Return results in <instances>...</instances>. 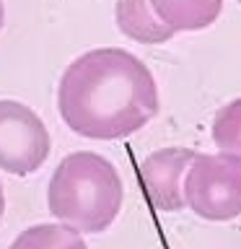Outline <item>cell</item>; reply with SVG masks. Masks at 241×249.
Segmentation results:
<instances>
[{
  "instance_id": "1",
  "label": "cell",
  "mask_w": 241,
  "mask_h": 249,
  "mask_svg": "<svg viewBox=\"0 0 241 249\" xmlns=\"http://www.w3.org/2000/svg\"><path fill=\"white\" fill-rule=\"evenodd\" d=\"M158 86L138 54L96 47L70 62L57 83L60 120L88 140H122L158 114Z\"/></svg>"
},
{
  "instance_id": "2",
  "label": "cell",
  "mask_w": 241,
  "mask_h": 249,
  "mask_svg": "<svg viewBox=\"0 0 241 249\" xmlns=\"http://www.w3.org/2000/svg\"><path fill=\"white\" fill-rule=\"evenodd\" d=\"M124 184L117 166L101 153L75 151L65 156L47 187V208L81 233H101L117 221Z\"/></svg>"
},
{
  "instance_id": "3",
  "label": "cell",
  "mask_w": 241,
  "mask_h": 249,
  "mask_svg": "<svg viewBox=\"0 0 241 249\" xmlns=\"http://www.w3.org/2000/svg\"><path fill=\"white\" fill-rule=\"evenodd\" d=\"M184 200L194 215L213 223L241 215V159L231 153H197L184 177Z\"/></svg>"
},
{
  "instance_id": "4",
  "label": "cell",
  "mask_w": 241,
  "mask_h": 249,
  "mask_svg": "<svg viewBox=\"0 0 241 249\" xmlns=\"http://www.w3.org/2000/svg\"><path fill=\"white\" fill-rule=\"evenodd\" d=\"M50 151L52 138L42 117L23 101L0 99V169L29 177L44 166Z\"/></svg>"
},
{
  "instance_id": "5",
  "label": "cell",
  "mask_w": 241,
  "mask_h": 249,
  "mask_svg": "<svg viewBox=\"0 0 241 249\" xmlns=\"http://www.w3.org/2000/svg\"><path fill=\"white\" fill-rule=\"evenodd\" d=\"M192 148L166 145L148 153L138 166V179L145 192V200L155 210L163 213H179L187 208L184 200V177L194 159Z\"/></svg>"
},
{
  "instance_id": "6",
  "label": "cell",
  "mask_w": 241,
  "mask_h": 249,
  "mask_svg": "<svg viewBox=\"0 0 241 249\" xmlns=\"http://www.w3.org/2000/svg\"><path fill=\"white\" fill-rule=\"evenodd\" d=\"M114 21L124 36L140 44H163L174 36V31L153 11L151 0H117Z\"/></svg>"
},
{
  "instance_id": "7",
  "label": "cell",
  "mask_w": 241,
  "mask_h": 249,
  "mask_svg": "<svg viewBox=\"0 0 241 249\" xmlns=\"http://www.w3.org/2000/svg\"><path fill=\"white\" fill-rule=\"evenodd\" d=\"M166 26L179 31H205L221 18L223 0H151Z\"/></svg>"
},
{
  "instance_id": "8",
  "label": "cell",
  "mask_w": 241,
  "mask_h": 249,
  "mask_svg": "<svg viewBox=\"0 0 241 249\" xmlns=\"http://www.w3.org/2000/svg\"><path fill=\"white\" fill-rule=\"evenodd\" d=\"M8 249H88L83 233L70 223H34L23 229Z\"/></svg>"
},
{
  "instance_id": "9",
  "label": "cell",
  "mask_w": 241,
  "mask_h": 249,
  "mask_svg": "<svg viewBox=\"0 0 241 249\" xmlns=\"http://www.w3.org/2000/svg\"><path fill=\"white\" fill-rule=\"evenodd\" d=\"M210 138L218 151L241 159V96L218 109V114L213 117V127H210Z\"/></svg>"
},
{
  "instance_id": "10",
  "label": "cell",
  "mask_w": 241,
  "mask_h": 249,
  "mask_svg": "<svg viewBox=\"0 0 241 249\" xmlns=\"http://www.w3.org/2000/svg\"><path fill=\"white\" fill-rule=\"evenodd\" d=\"M5 215V192H3V184H0V221Z\"/></svg>"
},
{
  "instance_id": "11",
  "label": "cell",
  "mask_w": 241,
  "mask_h": 249,
  "mask_svg": "<svg viewBox=\"0 0 241 249\" xmlns=\"http://www.w3.org/2000/svg\"><path fill=\"white\" fill-rule=\"evenodd\" d=\"M3 23H5V5H3V0H0V31H3Z\"/></svg>"
},
{
  "instance_id": "12",
  "label": "cell",
  "mask_w": 241,
  "mask_h": 249,
  "mask_svg": "<svg viewBox=\"0 0 241 249\" xmlns=\"http://www.w3.org/2000/svg\"><path fill=\"white\" fill-rule=\"evenodd\" d=\"M236 3H239V5H241V0H236Z\"/></svg>"
}]
</instances>
